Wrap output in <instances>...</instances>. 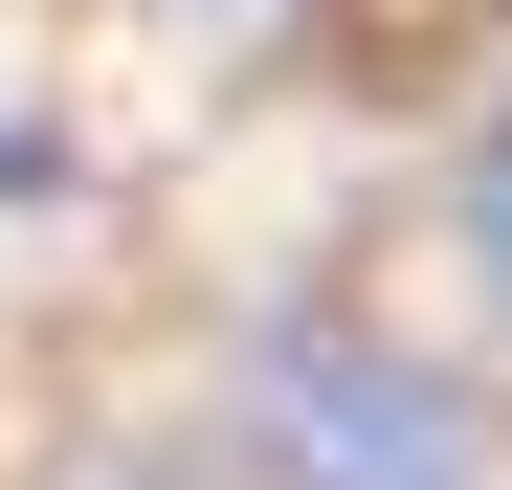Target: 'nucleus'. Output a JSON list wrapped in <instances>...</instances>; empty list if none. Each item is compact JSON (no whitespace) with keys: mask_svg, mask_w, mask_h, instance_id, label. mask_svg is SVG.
Wrapping results in <instances>:
<instances>
[{"mask_svg":"<svg viewBox=\"0 0 512 490\" xmlns=\"http://www.w3.org/2000/svg\"><path fill=\"white\" fill-rule=\"evenodd\" d=\"M245 424H268L290 490H512L490 379H468V357H423V335H379V312H268Z\"/></svg>","mask_w":512,"mask_h":490,"instance_id":"1","label":"nucleus"},{"mask_svg":"<svg viewBox=\"0 0 512 490\" xmlns=\"http://www.w3.org/2000/svg\"><path fill=\"white\" fill-rule=\"evenodd\" d=\"M245 23H268V0H245Z\"/></svg>","mask_w":512,"mask_h":490,"instance_id":"3","label":"nucleus"},{"mask_svg":"<svg viewBox=\"0 0 512 490\" xmlns=\"http://www.w3.org/2000/svg\"><path fill=\"white\" fill-rule=\"evenodd\" d=\"M446 245H468V290H490V312H512V112H490V134H468V179H446Z\"/></svg>","mask_w":512,"mask_h":490,"instance_id":"2","label":"nucleus"}]
</instances>
